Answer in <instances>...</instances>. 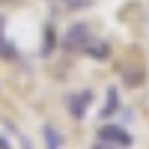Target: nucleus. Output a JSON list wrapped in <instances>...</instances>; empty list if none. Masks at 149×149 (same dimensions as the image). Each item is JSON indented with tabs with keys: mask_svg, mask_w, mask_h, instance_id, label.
<instances>
[{
	"mask_svg": "<svg viewBox=\"0 0 149 149\" xmlns=\"http://www.w3.org/2000/svg\"><path fill=\"white\" fill-rule=\"evenodd\" d=\"M90 39H93V27L84 24V21H74V24L66 27V33L60 36V51H63L66 57H78V54L86 51Z\"/></svg>",
	"mask_w": 149,
	"mask_h": 149,
	"instance_id": "1",
	"label": "nucleus"
},
{
	"mask_svg": "<svg viewBox=\"0 0 149 149\" xmlns=\"http://www.w3.org/2000/svg\"><path fill=\"white\" fill-rule=\"evenodd\" d=\"M95 140H102V143L113 146V149H131L134 146L131 131L122 128V125H116V122H104V125H98L95 128Z\"/></svg>",
	"mask_w": 149,
	"mask_h": 149,
	"instance_id": "2",
	"label": "nucleus"
},
{
	"mask_svg": "<svg viewBox=\"0 0 149 149\" xmlns=\"http://www.w3.org/2000/svg\"><path fill=\"white\" fill-rule=\"evenodd\" d=\"M93 102H95V95H93V90H78V93H72V95H66V110H69V116L74 119V122H81L86 113H90V107H93Z\"/></svg>",
	"mask_w": 149,
	"mask_h": 149,
	"instance_id": "3",
	"label": "nucleus"
},
{
	"mask_svg": "<svg viewBox=\"0 0 149 149\" xmlns=\"http://www.w3.org/2000/svg\"><path fill=\"white\" fill-rule=\"evenodd\" d=\"M90 60H95V63H107L110 57H113V48H110V42L107 39H90V45H86V51H84Z\"/></svg>",
	"mask_w": 149,
	"mask_h": 149,
	"instance_id": "4",
	"label": "nucleus"
},
{
	"mask_svg": "<svg viewBox=\"0 0 149 149\" xmlns=\"http://www.w3.org/2000/svg\"><path fill=\"white\" fill-rule=\"evenodd\" d=\"M42 140H45V149H63L66 146V137H63V131H60L57 125H42Z\"/></svg>",
	"mask_w": 149,
	"mask_h": 149,
	"instance_id": "5",
	"label": "nucleus"
},
{
	"mask_svg": "<svg viewBox=\"0 0 149 149\" xmlns=\"http://www.w3.org/2000/svg\"><path fill=\"white\" fill-rule=\"evenodd\" d=\"M113 113H119V90L116 86H107V95H104V104H102V110H98V116L110 119Z\"/></svg>",
	"mask_w": 149,
	"mask_h": 149,
	"instance_id": "6",
	"label": "nucleus"
},
{
	"mask_svg": "<svg viewBox=\"0 0 149 149\" xmlns=\"http://www.w3.org/2000/svg\"><path fill=\"white\" fill-rule=\"evenodd\" d=\"M57 27H54V24H45V27H42V48H39V54L42 57H51L54 51H57Z\"/></svg>",
	"mask_w": 149,
	"mask_h": 149,
	"instance_id": "7",
	"label": "nucleus"
},
{
	"mask_svg": "<svg viewBox=\"0 0 149 149\" xmlns=\"http://www.w3.org/2000/svg\"><path fill=\"white\" fill-rule=\"evenodd\" d=\"M18 57H21L18 48L9 42V36L3 30H0V60H6V63H18Z\"/></svg>",
	"mask_w": 149,
	"mask_h": 149,
	"instance_id": "8",
	"label": "nucleus"
},
{
	"mask_svg": "<svg viewBox=\"0 0 149 149\" xmlns=\"http://www.w3.org/2000/svg\"><path fill=\"white\" fill-rule=\"evenodd\" d=\"M119 74H122V81H125V86H140L146 81V72L143 69H131V66L119 69Z\"/></svg>",
	"mask_w": 149,
	"mask_h": 149,
	"instance_id": "9",
	"label": "nucleus"
},
{
	"mask_svg": "<svg viewBox=\"0 0 149 149\" xmlns=\"http://www.w3.org/2000/svg\"><path fill=\"white\" fill-rule=\"evenodd\" d=\"M95 3V0H60V6H63L66 12H84V9H90Z\"/></svg>",
	"mask_w": 149,
	"mask_h": 149,
	"instance_id": "10",
	"label": "nucleus"
},
{
	"mask_svg": "<svg viewBox=\"0 0 149 149\" xmlns=\"http://www.w3.org/2000/svg\"><path fill=\"white\" fill-rule=\"evenodd\" d=\"M6 128H9V131L15 134V137H18V143H21V149H33V143H30V140H27V137H24V134L18 131V125H15V122H9V119H6Z\"/></svg>",
	"mask_w": 149,
	"mask_h": 149,
	"instance_id": "11",
	"label": "nucleus"
},
{
	"mask_svg": "<svg viewBox=\"0 0 149 149\" xmlns=\"http://www.w3.org/2000/svg\"><path fill=\"white\" fill-rule=\"evenodd\" d=\"M0 149H12V143H9V140L3 137V134H0Z\"/></svg>",
	"mask_w": 149,
	"mask_h": 149,
	"instance_id": "12",
	"label": "nucleus"
},
{
	"mask_svg": "<svg viewBox=\"0 0 149 149\" xmlns=\"http://www.w3.org/2000/svg\"><path fill=\"white\" fill-rule=\"evenodd\" d=\"M93 149H113V146H107V143H102V140H95V143H93Z\"/></svg>",
	"mask_w": 149,
	"mask_h": 149,
	"instance_id": "13",
	"label": "nucleus"
},
{
	"mask_svg": "<svg viewBox=\"0 0 149 149\" xmlns=\"http://www.w3.org/2000/svg\"><path fill=\"white\" fill-rule=\"evenodd\" d=\"M3 3H9V0H0V6H3Z\"/></svg>",
	"mask_w": 149,
	"mask_h": 149,
	"instance_id": "14",
	"label": "nucleus"
}]
</instances>
